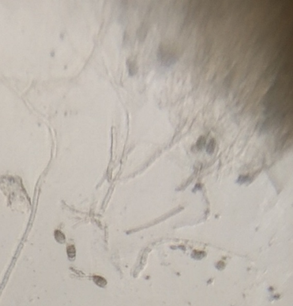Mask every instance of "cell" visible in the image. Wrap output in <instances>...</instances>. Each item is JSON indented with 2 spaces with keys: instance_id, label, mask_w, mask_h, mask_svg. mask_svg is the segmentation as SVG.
Instances as JSON below:
<instances>
[{
  "instance_id": "cell-1",
  "label": "cell",
  "mask_w": 293,
  "mask_h": 306,
  "mask_svg": "<svg viewBox=\"0 0 293 306\" xmlns=\"http://www.w3.org/2000/svg\"><path fill=\"white\" fill-rule=\"evenodd\" d=\"M157 58L160 63L167 66L175 63L177 56L174 52L164 45H161L157 51Z\"/></svg>"
},
{
  "instance_id": "cell-2",
  "label": "cell",
  "mask_w": 293,
  "mask_h": 306,
  "mask_svg": "<svg viewBox=\"0 0 293 306\" xmlns=\"http://www.w3.org/2000/svg\"><path fill=\"white\" fill-rule=\"evenodd\" d=\"M127 63L128 68H129V74L131 76L134 75L137 73V71H138V68H137L136 62L133 60L129 59L127 61Z\"/></svg>"
},
{
  "instance_id": "cell-3",
  "label": "cell",
  "mask_w": 293,
  "mask_h": 306,
  "mask_svg": "<svg viewBox=\"0 0 293 306\" xmlns=\"http://www.w3.org/2000/svg\"><path fill=\"white\" fill-rule=\"evenodd\" d=\"M216 141L214 139H211V140L209 142L207 147V152L208 154L211 155L214 151L215 147H216Z\"/></svg>"
},
{
  "instance_id": "cell-4",
  "label": "cell",
  "mask_w": 293,
  "mask_h": 306,
  "mask_svg": "<svg viewBox=\"0 0 293 306\" xmlns=\"http://www.w3.org/2000/svg\"><path fill=\"white\" fill-rule=\"evenodd\" d=\"M93 281L94 282L100 287H104L106 285V280L103 278L102 277L98 276H95L93 277Z\"/></svg>"
},
{
  "instance_id": "cell-5",
  "label": "cell",
  "mask_w": 293,
  "mask_h": 306,
  "mask_svg": "<svg viewBox=\"0 0 293 306\" xmlns=\"http://www.w3.org/2000/svg\"><path fill=\"white\" fill-rule=\"evenodd\" d=\"M54 236L55 239L59 243H63L65 241V237L63 233L59 231V230H56L54 232Z\"/></svg>"
},
{
  "instance_id": "cell-6",
  "label": "cell",
  "mask_w": 293,
  "mask_h": 306,
  "mask_svg": "<svg viewBox=\"0 0 293 306\" xmlns=\"http://www.w3.org/2000/svg\"><path fill=\"white\" fill-rule=\"evenodd\" d=\"M205 144V138L204 136H201L198 139V140L197 142L196 147L198 150H201L203 148V147H204Z\"/></svg>"
},
{
  "instance_id": "cell-7",
  "label": "cell",
  "mask_w": 293,
  "mask_h": 306,
  "mask_svg": "<svg viewBox=\"0 0 293 306\" xmlns=\"http://www.w3.org/2000/svg\"><path fill=\"white\" fill-rule=\"evenodd\" d=\"M67 252L69 258H74L75 256V249L74 246H69L67 248Z\"/></svg>"
},
{
  "instance_id": "cell-8",
  "label": "cell",
  "mask_w": 293,
  "mask_h": 306,
  "mask_svg": "<svg viewBox=\"0 0 293 306\" xmlns=\"http://www.w3.org/2000/svg\"><path fill=\"white\" fill-rule=\"evenodd\" d=\"M248 177L247 176H241L238 179V183L240 184H243L248 180Z\"/></svg>"
}]
</instances>
